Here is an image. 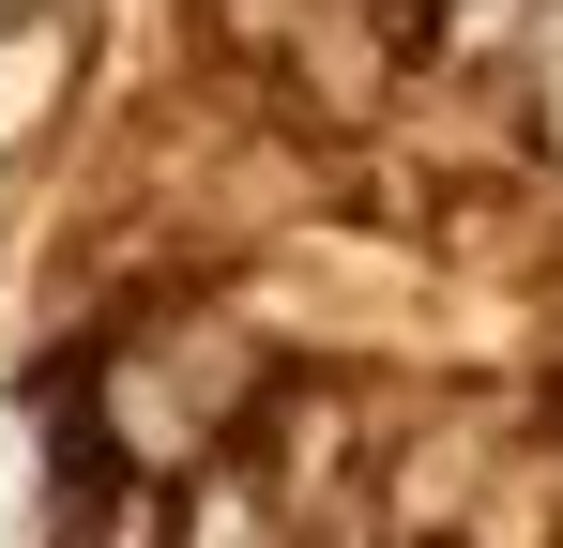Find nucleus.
Wrapping results in <instances>:
<instances>
[{"label":"nucleus","mask_w":563,"mask_h":548,"mask_svg":"<svg viewBox=\"0 0 563 548\" xmlns=\"http://www.w3.org/2000/svg\"><path fill=\"white\" fill-rule=\"evenodd\" d=\"M518 107H533V153H549V168H563V31H549V46H533V77H518Z\"/></svg>","instance_id":"obj_2"},{"label":"nucleus","mask_w":563,"mask_h":548,"mask_svg":"<svg viewBox=\"0 0 563 548\" xmlns=\"http://www.w3.org/2000/svg\"><path fill=\"white\" fill-rule=\"evenodd\" d=\"M396 15H411V31H427V15H442V0H396Z\"/></svg>","instance_id":"obj_3"},{"label":"nucleus","mask_w":563,"mask_h":548,"mask_svg":"<svg viewBox=\"0 0 563 548\" xmlns=\"http://www.w3.org/2000/svg\"><path fill=\"white\" fill-rule=\"evenodd\" d=\"M168 548H305V534H289V503L260 487V457L213 442V457L184 472V503H168Z\"/></svg>","instance_id":"obj_1"}]
</instances>
